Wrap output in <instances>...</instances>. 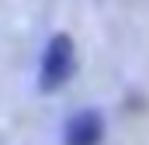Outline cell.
Masks as SVG:
<instances>
[{"label": "cell", "instance_id": "cell-1", "mask_svg": "<svg viewBox=\"0 0 149 145\" xmlns=\"http://www.w3.org/2000/svg\"><path fill=\"white\" fill-rule=\"evenodd\" d=\"M70 69H73V41L66 35H56L45 48V59H42V86L45 90L63 86Z\"/></svg>", "mask_w": 149, "mask_h": 145}, {"label": "cell", "instance_id": "cell-2", "mask_svg": "<svg viewBox=\"0 0 149 145\" xmlns=\"http://www.w3.org/2000/svg\"><path fill=\"white\" fill-rule=\"evenodd\" d=\"M101 135H104V121H101V114H94V110H80V114H73V117L66 121V135H63V142H66V145H97Z\"/></svg>", "mask_w": 149, "mask_h": 145}]
</instances>
